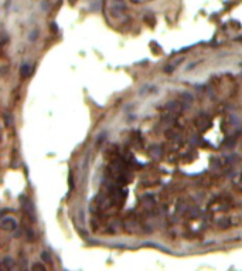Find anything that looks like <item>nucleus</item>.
<instances>
[{"label":"nucleus","mask_w":242,"mask_h":271,"mask_svg":"<svg viewBox=\"0 0 242 271\" xmlns=\"http://www.w3.org/2000/svg\"><path fill=\"white\" fill-rule=\"evenodd\" d=\"M0 226H1V229L6 231H14L17 229V220L14 217H11V216H3L1 217V220H0Z\"/></svg>","instance_id":"1"},{"label":"nucleus","mask_w":242,"mask_h":271,"mask_svg":"<svg viewBox=\"0 0 242 271\" xmlns=\"http://www.w3.org/2000/svg\"><path fill=\"white\" fill-rule=\"evenodd\" d=\"M195 125H197L198 129H201V131L207 129L211 125V121L208 118V115L207 114H200V117H197V119H195Z\"/></svg>","instance_id":"2"},{"label":"nucleus","mask_w":242,"mask_h":271,"mask_svg":"<svg viewBox=\"0 0 242 271\" xmlns=\"http://www.w3.org/2000/svg\"><path fill=\"white\" fill-rule=\"evenodd\" d=\"M149 155H150L153 159H160L161 155H163L161 146H160V145H153V146L149 149Z\"/></svg>","instance_id":"3"},{"label":"nucleus","mask_w":242,"mask_h":271,"mask_svg":"<svg viewBox=\"0 0 242 271\" xmlns=\"http://www.w3.org/2000/svg\"><path fill=\"white\" fill-rule=\"evenodd\" d=\"M1 267H3L4 270H11V268H14V260H13L10 255L4 257L3 261H1Z\"/></svg>","instance_id":"4"},{"label":"nucleus","mask_w":242,"mask_h":271,"mask_svg":"<svg viewBox=\"0 0 242 271\" xmlns=\"http://www.w3.org/2000/svg\"><path fill=\"white\" fill-rule=\"evenodd\" d=\"M20 74H21L23 78L28 77V75L31 74V65H30V64H21V67H20Z\"/></svg>","instance_id":"5"},{"label":"nucleus","mask_w":242,"mask_h":271,"mask_svg":"<svg viewBox=\"0 0 242 271\" xmlns=\"http://www.w3.org/2000/svg\"><path fill=\"white\" fill-rule=\"evenodd\" d=\"M166 108H167L170 112H178L181 107H180V104H178V102H176V101H171V102H167Z\"/></svg>","instance_id":"6"},{"label":"nucleus","mask_w":242,"mask_h":271,"mask_svg":"<svg viewBox=\"0 0 242 271\" xmlns=\"http://www.w3.org/2000/svg\"><path fill=\"white\" fill-rule=\"evenodd\" d=\"M181 99L183 101H186L187 104H190V102H193L194 101V97H193V94H190V92H181Z\"/></svg>","instance_id":"7"},{"label":"nucleus","mask_w":242,"mask_h":271,"mask_svg":"<svg viewBox=\"0 0 242 271\" xmlns=\"http://www.w3.org/2000/svg\"><path fill=\"white\" fill-rule=\"evenodd\" d=\"M41 260H43L44 263H48V264L53 263V258H51V255H50V253H48V251H45V250L41 253Z\"/></svg>","instance_id":"8"},{"label":"nucleus","mask_w":242,"mask_h":271,"mask_svg":"<svg viewBox=\"0 0 242 271\" xmlns=\"http://www.w3.org/2000/svg\"><path fill=\"white\" fill-rule=\"evenodd\" d=\"M163 122L164 124H167V125H173L174 122H176V117L174 115H166V117H163Z\"/></svg>","instance_id":"9"},{"label":"nucleus","mask_w":242,"mask_h":271,"mask_svg":"<svg viewBox=\"0 0 242 271\" xmlns=\"http://www.w3.org/2000/svg\"><path fill=\"white\" fill-rule=\"evenodd\" d=\"M234 145H235V138H228V139L224 141V146H226V148H234Z\"/></svg>","instance_id":"10"},{"label":"nucleus","mask_w":242,"mask_h":271,"mask_svg":"<svg viewBox=\"0 0 242 271\" xmlns=\"http://www.w3.org/2000/svg\"><path fill=\"white\" fill-rule=\"evenodd\" d=\"M4 124H6V127H11V124H13V117H11L10 114H4Z\"/></svg>","instance_id":"11"},{"label":"nucleus","mask_w":242,"mask_h":271,"mask_svg":"<svg viewBox=\"0 0 242 271\" xmlns=\"http://www.w3.org/2000/svg\"><path fill=\"white\" fill-rule=\"evenodd\" d=\"M30 41H35L37 39H38V30H33L31 33H30Z\"/></svg>","instance_id":"12"},{"label":"nucleus","mask_w":242,"mask_h":271,"mask_svg":"<svg viewBox=\"0 0 242 271\" xmlns=\"http://www.w3.org/2000/svg\"><path fill=\"white\" fill-rule=\"evenodd\" d=\"M190 141H191V144L193 145H198L200 142H201V138H200L198 135H194V136H191V139H190Z\"/></svg>","instance_id":"13"},{"label":"nucleus","mask_w":242,"mask_h":271,"mask_svg":"<svg viewBox=\"0 0 242 271\" xmlns=\"http://www.w3.org/2000/svg\"><path fill=\"white\" fill-rule=\"evenodd\" d=\"M33 270H40V271H44L45 270V267L43 265V264H40V263H35V264H33V267H31Z\"/></svg>","instance_id":"14"},{"label":"nucleus","mask_w":242,"mask_h":271,"mask_svg":"<svg viewBox=\"0 0 242 271\" xmlns=\"http://www.w3.org/2000/svg\"><path fill=\"white\" fill-rule=\"evenodd\" d=\"M1 39H3V40H1V46H6V43H7V34H6L4 31H3V36H1Z\"/></svg>","instance_id":"15"},{"label":"nucleus","mask_w":242,"mask_h":271,"mask_svg":"<svg viewBox=\"0 0 242 271\" xmlns=\"http://www.w3.org/2000/svg\"><path fill=\"white\" fill-rule=\"evenodd\" d=\"M173 68H174V67H173V65H167V67H166V68H164V71H166V72H173V71H174V70H173Z\"/></svg>","instance_id":"16"},{"label":"nucleus","mask_w":242,"mask_h":271,"mask_svg":"<svg viewBox=\"0 0 242 271\" xmlns=\"http://www.w3.org/2000/svg\"><path fill=\"white\" fill-rule=\"evenodd\" d=\"M68 1H70V3H71V4H74V3H75V1H77V0H68Z\"/></svg>","instance_id":"17"},{"label":"nucleus","mask_w":242,"mask_h":271,"mask_svg":"<svg viewBox=\"0 0 242 271\" xmlns=\"http://www.w3.org/2000/svg\"><path fill=\"white\" fill-rule=\"evenodd\" d=\"M132 1H133V3H137V1H139V0H132Z\"/></svg>","instance_id":"18"}]
</instances>
